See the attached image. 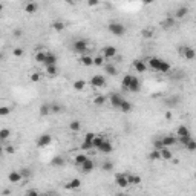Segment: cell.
<instances>
[{
	"instance_id": "c3c4849f",
	"label": "cell",
	"mask_w": 196,
	"mask_h": 196,
	"mask_svg": "<svg viewBox=\"0 0 196 196\" xmlns=\"http://www.w3.org/2000/svg\"><path fill=\"white\" fill-rule=\"evenodd\" d=\"M152 35H153V31H152V29H144V31H143V37L150 39Z\"/></svg>"
},
{
	"instance_id": "7dc6e473",
	"label": "cell",
	"mask_w": 196,
	"mask_h": 196,
	"mask_svg": "<svg viewBox=\"0 0 196 196\" xmlns=\"http://www.w3.org/2000/svg\"><path fill=\"white\" fill-rule=\"evenodd\" d=\"M173 25H175V20H173V19H167V20L162 22V26H164V28H170V26H173Z\"/></svg>"
},
{
	"instance_id": "ac0fdd59",
	"label": "cell",
	"mask_w": 196,
	"mask_h": 196,
	"mask_svg": "<svg viewBox=\"0 0 196 196\" xmlns=\"http://www.w3.org/2000/svg\"><path fill=\"white\" fill-rule=\"evenodd\" d=\"M80 61H81L83 66H92V65H94V58L89 57V55H83V57L80 58Z\"/></svg>"
},
{
	"instance_id": "d4e9b609",
	"label": "cell",
	"mask_w": 196,
	"mask_h": 196,
	"mask_svg": "<svg viewBox=\"0 0 196 196\" xmlns=\"http://www.w3.org/2000/svg\"><path fill=\"white\" fill-rule=\"evenodd\" d=\"M119 109L123 111V112H130L132 111V104L129 103V101H126V100H123V103H121V106H119Z\"/></svg>"
},
{
	"instance_id": "b9f144b4",
	"label": "cell",
	"mask_w": 196,
	"mask_h": 196,
	"mask_svg": "<svg viewBox=\"0 0 196 196\" xmlns=\"http://www.w3.org/2000/svg\"><path fill=\"white\" fill-rule=\"evenodd\" d=\"M103 63H104V57L98 55V57L94 58V65H95V66H103Z\"/></svg>"
},
{
	"instance_id": "484cf974",
	"label": "cell",
	"mask_w": 196,
	"mask_h": 196,
	"mask_svg": "<svg viewBox=\"0 0 196 196\" xmlns=\"http://www.w3.org/2000/svg\"><path fill=\"white\" fill-rule=\"evenodd\" d=\"M46 57H48V54H46V52H37V54H35V61H37V63H43V65H44Z\"/></svg>"
},
{
	"instance_id": "f546056e",
	"label": "cell",
	"mask_w": 196,
	"mask_h": 196,
	"mask_svg": "<svg viewBox=\"0 0 196 196\" xmlns=\"http://www.w3.org/2000/svg\"><path fill=\"white\" fill-rule=\"evenodd\" d=\"M130 81H132V75H124V78H123V81H121V86H123L124 89H127V90H129Z\"/></svg>"
},
{
	"instance_id": "8992f818",
	"label": "cell",
	"mask_w": 196,
	"mask_h": 196,
	"mask_svg": "<svg viewBox=\"0 0 196 196\" xmlns=\"http://www.w3.org/2000/svg\"><path fill=\"white\" fill-rule=\"evenodd\" d=\"M51 141H52V136L48 135V133H43V135H40L37 144H39V147H46V146L51 144Z\"/></svg>"
},
{
	"instance_id": "d6a6232c",
	"label": "cell",
	"mask_w": 196,
	"mask_h": 196,
	"mask_svg": "<svg viewBox=\"0 0 196 196\" xmlns=\"http://www.w3.org/2000/svg\"><path fill=\"white\" fill-rule=\"evenodd\" d=\"M149 158L152 159V161H158V159H162L161 158V150H153V152H150V155H149Z\"/></svg>"
},
{
	"instance_id": "4dcf8cb0",
	"label": "cell",
	"mask_w": 196,
	"mask_h": 196,
	"mask_svg": "<svg viewBox=\"0 0 196 196\" xmlns=\"http://www.w3.org/2000/svg\"><path fill=\"white\" fill-rule=\"evenodd\" d=\"M84 86H86V81H84V80H77V81H74V89H75V90H83Z\"/></svg>"
},
{
	"instance_id": "681fc988",
	"label": "cell",
	"mask_w": 196,
	"mask_h": 196,
	"mask_svg": "<svg viewBox=\"0 0 196 196\" xmlns=\"http://www.w3.org/2000/svg\"><path fill=\"white\" fill-rule=\"evenodd\" d=\"M12 54H14L15 57H22V55H23V49H22V48H15V49L12 51Z\"/></svg>"
},
{
	"instance_id": "f35d334b",
	"label": "cell",
	"mask_w": 196,
	"mask_h": 196,
	"mask_svg": "<svg viewBox=\"0 0 196 196\" xmlns=\"http://www.w3.org/2000/svg\"><path fill=\"white\" fill-rule=\"evenodd\" d=\"M106 72H107L109 75H117V68H115L114 65H107V66H106Z\"/></svg>"
},
{
	"instance_id": "44dd1931",
	"label": "cell",
	"mask_w": 196,
	"mask_h": 196,
	"mask_svg": "<svg viewBox=\"0 0 196 196\" xmlns=\"http://www.w3.org/2000/svg\"><path fill=\"white\" fill-rule=\"evenodd\" d=\"M161 158H162V159H165V161H169V159H172V158H173L172 152L169 150V147H164V149H161Z\"/></svg>"
},
{
	"instance_id": "6f0895ef",
	"label": "cell",
	"mask_w": 196,
	"mask_h": 196,
	"mask_svg": "<svg viewBox=\"0 0 196 196\" xmlns=\"http://www.w3.org/2000/svg\"><path fill=\"white\" fill-rule=\"evenodd\" d=\"M26 195H28V196H31V195H39V192H37V190H28V192H26Z\"/></svg>"
},
{
	"instance_id": "3957f363",
	"label": "cell",
	"mask_w": 196,
	"mask_h": 196,
	"mask_svg": "<svg viewBox=\"0 0 196 196\" xmlns=\"http://www.w3.org/2000/svg\"><path fill=\"white\" fill-rule=\"evenodd\" d=\"M115 184H117L118 187H123V189L127 187V186H130L126 173H117V175H115Z\"/></svg>"
},
{
	"instance_id": "ffe728a7",
	"label": "cell",
	"mask_w": 196,
	"mask_h": 196,
	"mask_svg": "<svg viewBox=\"0 0 196 196\" xmlns=\"http://www.w3.org/2000/svg\"><path fill=\"white\" fill-rule=\"evenodd\" d=\"M149 65H150V68H152V69H155V71H158V68H159V65H161V58H156V57H152V58L149 60Z\"/></svg>"
},
{
	"instance_id": "cb8c5ba5",
	"label": "cell",
	"mask_w": 196,
	"mask_h": 196,
	"mask_svg": "<svg viewBox=\"0 0 196 196\" xmlns=\"http://www.w3.org/2000/svg\"><path fill=\"white\" fill-rule=\"evenodd\" d=\"M106 103V97L104 95H97L95 98H94V104L95 106H103Z\"/></svg>"
},
{
	"instance_id": "7c38bea8",
	"label": "cell",
	"mask_w": 196,
	"mask_h": 196,
	"mask_svg": "<svg viewBox=\"0 0 196 196\" xmlns=\"http://www.w3.org/2000/svg\"><path fill=\"white\" fill-rule=\"evenodd\" d=\"M176 135H178L179 138H186V136H190V130H189V127H186V126H179L178 130H176Z\"/></svg>"
},
{
	"instance_id": "ba28073f",
	"label": "cell",
	"mask_w": 196,
	"mask_h": 196,
	"mask_svg": "<svg viewBox=\"0 0 196 196\" xmlns=\"http://www.w3.org/2000/svg\"><path fill=\"white\" fill-rule=\"evenodd\" d=\"M141 89V83L136 77H132V81H130V86H129V90L130 92H140Z\"/></svg>"
},
{
	"instance_id": "4fadbf2b",
	"label": "cell",
	"mask_w": 196,
	"mask_h": 196,
	"mask_svg": "<svg viewBox=\"0 0 196 196\" xmlns=\"http://www.w3.org/2000/svg\"><path fill=\"white\" fill-rule=\"evenodd\" d=\"M133 68H135V71H136V72H144V71L147 69L146 63H144V61H141V60H135V61H133Z\"/></svg>"
},
{
	"instance_id": "6da1fadb",
	"label": "cell",
	"mask_w": 196,
	"mask_h": 196,
	"mask_svg": "<svg viewBox=\"0 0 196 196\" xmlns=\"http://www.w3.org/2000/svg\"><path fill=\"white\" fill-rule=\"evenodd\" d=\"M86 49H87V41H86V40H77V41H74V44H72V51H74V52L84 54Z\"/></svg>"
},
{
	"instance_id": "816d5d0a",
	"label": "cell",
	"mask_w": 196,
	"mask_h": 196,
	"mask_svg": "<svg viewBox=\"0 0 196 196\" xmlns=\"http://www.w3.org/2000/svg\"><path fill=\"white\" fill-rule=\"evenodd\" d=\"M20 173L23 175V178H28V176L31 175V170H29V169H22V170H20Z\"/></svg>"
},
{
	"instance_id": "74e56055",
	"label": "cell",
	"mask_w": 196,
	"mask_h": 196,
	"mask_svg": "<svg viewBox=\"0 0 196 196\" xmlns=\"http://www.w3.org/2000/svg\"><path fill=\"white\" fill-rule=\"evenodd\" d=\"M101 167H103V170H104V172H111V170H114V164H112L111 161H104Z\"/></svg>"
},
{
	"instance_id": "ab89813d",
	"label": "cell",
	"mask_w": 196,
	"mask_h": 196,
	"mask_svg": "<svg viewBox=\"0 0 196 196\" xmlns=\"http://www.w3.org/2000/svg\"><path fill=\"white\" fill-rule=\"evenodd\" d=\"M65 164V159L61 156H55L52 159V165H63Z\"/></svg>"
},
{
	"instance_id": "11a10c76",
	"label": "cell",
	"mask_w": 196,
	"mask_h": 196,
	"mask_svg": "<svg viewBox=\"0 0 196 196\" xmlns=\"http://www.w3.org/2000/svg\"><path fill=\"white\" fill-rule=\"evenodd\" d=\"M5 150H6V153H14V152H15V149H14L12 146H6Z\"/></svg>"
},
{
	"instance_id": "9f6ffc18",
	"label": "cell",
	"mask_w": 196,
	"mask_h": 196,
	"mask_svg": "<svg viewBox=\"0 0 196 196\" xmlns=\"http://www.w3.org/2000/svg\"><path fill=\"white\" fill-rule=\"evenodd\" d=\"M20 35H22V29H15V31H14V37H17V39H19Z\"/></svg>"
},
{
	"instance_id": "db71d44e",
	"label": "cell",
	"mask_w": 196,
	"mask_h": 196,
	"mask_svg": "<svg viewBox=\"0 0 196 196\" xmlns=\"http://www.w3.org/2000/svg\"><path fill=\"white\" fill-rule=\"evenodd\" d=\"M100 3V0H87V5L89 6H97Z\"/></svg>"
},
{
	"instance_id": "f6af8a7d",
	"label": "cell",
	"mask_w": 196,
	"mask_h": 196,
	"mask_svg": "<svg viewBox=\"0 0 196 196\" xmlns=\"http://www.w3.org/2000/svg\"><path fill=\"white\" fill-rule=\"evenodd\" d=\"M9 112H11V109H9L8 106H2V107H0V117H6Z\"/></svg>"
},
{
	"instance_id": "94428289",
	"label": "cell",
	"mask_w": 196,
	"mask_h": 196,
	"mask_svg": "<svg viewBox=\"0 0 196 196\" xmlns=\"http://www.w3.org/2000/svg\"><path fill=\"white\" fill-rule=\"evenodd\" d=\"M195 179H196V172H195Z\"/></svg>"
},
{
	"instance_id": "8fae6325",
	"label": "cell",
	"mask_w": 196,
	"mask_h": 196,
	"mask_svg": "<svg viewBox=\"0 0 196 196\" xmlns=\"http://www.w3.org/2000/svg\"><path fill=\"white\" fill-rule=\"evenodd\" d=\"M103 51H104V57L106 58H112V57L117 55V48L115 46H106Z\"/></svg>"
},
{
	"instance_id": "60d3db41",
	"label": "cell",
	"mask_w": 196,
	"mask_h": 196,
	"mask_svg": "<svg viewBox=\"0 0 196 196\" xmlns=\"http://www.w3.org/2000/svg\"><path fill=\"white\" fill-rule=\"evenodd\" d=\"M86 159H87V156H86V155H83V153H81V155H77V156H75V164L81 165Z\"/></svg>"
},
{
	"instance_id": "5b68a950",
	"label": "cell",
	"mask_w": 196,
	"mask_h": 196,
	"mask_svg": "<svg viewBox=\"0 0 196 196\" xmlns=\"http://www.w3.org/2000/svg\"><path fill=\"white\" fill-rule=\"evenodd\" d=\"M90 84H92L94 87H103V86L106 84V78H104L103 75H94V77L90 78Z\"/></svg>"
},
{
	"instance_id": "d6986e66",
	"label": "cell",
	"mask_w": 196,
	"mask_h": 196,
	"mask_svg": "<svg viewBox=\"0 0 196 196\" xmlns=\"http://www.w3.org/2000/svg\"><path fill=\"white\" fill-rule=\"evenodd\" d=\"M103 143H104V138H103L101 135H97V136L94 138V141H92V144H94V149H100Z\"/></svg>"
},
{
	"instance_id": "7402d4cb",
	"label": "cell",
	"mask_w": 196,
	"mask_h": 196,
	"mask_svg": "<svg viewBox=\"0 0 196 196\" xmlns=\"http://www.w3.org/2000/svg\"><path fill=\"white\" fill-rule=\"evenodd\" d=\"M51 114V104H41V107H40V115L41 117H46V115H49Z\"/></svg>"
},
{
	"instance_id": "ee69618b",
	"label": "cell",
	"mask_w": 196,
	"mask_h": 196,
	"mask_svg": "<svg viewBox=\"0 0 196 196\" xmlns=\"http://www.w3.org/2000/svg\"><path fill=\"white\" fill-rule=\"evenodd\" d=\"M51 112L52 114H60L61 112V106L60 104H51Z\"/></svg>"
},
{
	"instance_id": "83f0119b",
	"label": "cell",
	"mask_w": 196,
	"mask_h": 196,
	"mask_svg": "<svg viewBox=\"0 0 196 196\" xmlns=\"http://www.w3.org/2000/svg\"><path fill=\"white\" fill-rule=\"evenodd\" d=\"M127 179H129V184H141V178L136 175H127Z\"/></svg>"
},
{
	"instance_id": "8d00e7d4",
	"label": "cell",
	"mask_w": 196,
	"mask_h": 196,
	"mask_svg": "<svg viewBox=\"0 0 196 196\" xmlns=\"http://www.w3.org/2000/svg\"><path fill=\"white\" fill-rule=\"evenodd\" d=\"M81 149L83 150H90V149H94V144H92V141H83L81 143Z\"/></svg>"
},
{
	"instance_id": "91938a15",
	"label": "cell",
	"mask_w": 196,
	"mask_h": 196,
	"mask_svg": "<svg viewBox=\"0 0 196 196\" xmlns=\"http://www.w3.org/2000/svg\"><path fill=\"white\" fill-rule=\"evenodd\" d=\"M143 2H144V3H152L153 0H143Z\"/></svg>"
},
{
	"instance_id": "e0dca14e",
	"label": "cell",
	"mask_w": 196,
	"mask_h": 196,
	"mask_svg": "<svg viewBox=\"0 0 196 196\" xmlns=\"http://www.w3.org/2000/svg\"><path fill=\"white\" fill-rule=\"evenodd\" d=\"M169 71H170V65H169L167 61L161 60V65H159V68H158V72H161V74H167Z\"/></svg>"
},
{
	"instance_id": "2e32d148",
	"label": "cell",
	"mask_w": 196,
	"mask_h": 196,
	"mask_svg": "<svg viewBox=\"0 0 196 196\" xmlns=\"http://www.w3.org/2000/svg\"><path fill=\"white\" fill-rule=\"evenodd\" d=\"M98 150H100V152H103V153H111V152L114 150V147H112V144H111L109 141H104Z\"/></svg>"
},
{
	"instance_id": "f1b7e54d",
	"label": "cell",
	"mask_w": 196,
	"mask_h": 196,
	"mask_svg": "<svg viewBox=\"0 0 196 196\" xmlns=\"http://www.w3.org/2000/svg\"><path fill=\"white\" fill-rule=\"evenodd\" d=\"M80 186H81V181H80L78 178H75V179H72V181L66 186V189H78Z\"/></svg>"
},
{
	"instance_id": "680465c9",
	"label": "cell",
	"mask_w": 196,
	"mask_h": 196,
	"mask_svg": "<svg viewBox=\"0 0 196 196\" xmlns=\"http://www.w3.org/2000/svg\"><path fill=\"white\" fill-rule=\"evenodd\" d=\"M165 118H167V119H172V112H170V111L165 114Z\"/></svg>"
},
{
	"instance_id": "1f68e13d",
	"label": "cell",
	"mask_w": 196,
	"mask_h": 196,
	"mask_svg": "<svg viewBox=\"0 0 196 196\" xmlns=\"http://www.w3.org/2000/svg\"><path fill=\"white\" fill-rule=\"evenodd\" d=\"M46 72H48V75L55 77V75H57V68H55V65H49V66H46Z\"/></svg>"
},
{
	"instance_id": "836d02e7",
	"label": "cell",
	"mask_w": 196,
	"mask_h": 196,
	"mask_svg": "<svg viewBox=\"0 0 196 196\" xmlns=\"http://www.w3.org/2000/svg\"><path fill=\"white\" fill-rule=\"evenodd\" d=\"M52 28H54L57 32H61V31L65 29V23H63V22H54V23H52Z\"/></svg>"
},
{
	"instance_id": "52a82bcc",
	"label": "cell",
	"mask_w": 196,
	"mask_h": 196,
	"mask_svg": "<svg viewBox=\"0 0 196 196\" xmlns=\"http://www.w3.org/2000/svg\"><path fill=\"white\" fill-rule=\"evenodd\" d=\"M94 167H95V164H94V161H92L90 158H87V159L81 164V170H83V173H90V172L94 170Z\"/></svg>"
},
{
	"instance_id": "f5cc1de1",
	"label": "cell",
	"mask_w": 196,
	"mask_h": 196,
	"mask_svg": "<svg viewBox=\"0 0 196 196\" xmlns=\"http://www.w3.org/2000/svg\"><path fill=\"white\" fill-rule=\"evenodd\" d=\"M31 81H34V83H39V81H40V74L34 72V74L31 75Z\"/></svg>"
},
{
	"instance_id": "7a4b0ae2",
	"label": "cell",
	"mask_w": 196,
	"mask_h": 196,
	"mask_svg": "<svg viewBox=\"0 0 196 196\" xmlns=\"http://www.w3.org/2000/svg\"><path fill=\"white\" fill-rule=\"evenodd\" d=\"M109 31H111L114 35H123V34L126 32V28H124L121 23L114 22V23H111V25H109Z\"/></svg>"
},
{
	"instance_id": "603a6c76",
	"label": "cell",
	"mask_w": 196,
	"mask_h": 196,
	"mask_svg": "<svg viewBox=\"0 0 196 196\" xmlns=\"http://www.w3.org/2000/svg\"><path fill=\"white\" fill-rule=\"evenodd\" d=\"M55 63H57V57H55L54 54L48 52V57H46V61H44V65H46V66H49V65H55Z\"/></svg>"
},
{
	"instance_id": "5bb4252c",
	"label": "cell",
	"mask_w": 196,
	"mask_h": 196,
	"mask_svg": "<svg viewBox=\"0 0 196 196\" xmlns=\"http://www.w3.org/2000/svg\"><path fill=\"white\" fill-rule=\"evenodd\" d=\"M162 143H164L165 147H172V146L176 143V138H175L173 135H165V136L162 138Z\"/></svg>"
},
{
	"instance_id": "d590c367",
	"label": "cell",
	"mask_w": 196,
	"mask_h": 196,
	"mask_svg": "<svg viewBox=\"0 0 196 196\" xmlns=\"http://www.w3.org/2000/svg\"><path fill=\"white\" fill-rule=\"evenodd\" d=\"M184 147H186V149H187L189 152H195V150H196V141L190 140V141H189V143H187V144H186Z\"/></svg>"
},
{
	"instance_id": "bcb514c9",
	"label": "cell",
	"mask_w": 196,
	"mask_h": 196,
	"mask_svg": "<svg viewBox=\"0 0 196 196\" xmlns=\"http://www.w3.org/2000/svg\"><path fill=\"white\" fill-rule=\"evenodd\" d=\"M165 146H164V143H162V140H159V141H155L153 143V149H156V150H161V149H164Z\"/></svg>"
},
{
	"instance_id": "4316f807",
	"label": "cell",
	"mask_w": 196,
	"mask_h": 196,
	"mask_svg": "<svg viewBox=\"0 0 196 196\" xmlns=\"http://www.w3.org/2000/svg\"><path fill=\"white\" fill-rule=\"evenodd\" d=\"M187 12H189V9H187L186 6H181V8H178V11H176V17H178V19H182V17L187 15Z\"/></svg>"
},
{
	"instance_id": "277c9868",
	"label": "cell",
	"mask_w": 196,
	"mask_h": 196,
	"mask_svg": "<svg viewBox=\"0 0 196 196\" xmlns=\"http://www.w3.org/2000/svg\"><path fill=\"white\" fill-rule=\"evenodd\" d=\"M181 54H182L184 58H187V60H193V58L196 57V49L186 46V48H181Z\"/></svg>"
},
{
	"instance_id": "f907efd6",
	"label": "cell",
	"mask_w": 196,
	"mask_h": 196,
	"mask_svg": "<svg viewBox=\"0 0 196 196\" xmlns=\"http://www.w3.org/2000/svg\"><path fill=\"white\" fill-rule=\"evenodd\" d=\"M95 136H97L95 133L89 132V133H86V138H84V140H86V141H94V138H95Z\"/></svg>"
},
{
	"instance_id": "30bf717a",
	"label": "cell",
	"mask_w": 196,
	"mask_h": 196,
	"mask_svg": "<svg viewBox=\"0 0 196 196\" xmlns=\"http://www.w3.org/2000/svg\"><path fill=\"white\" fill-rule=\"evenodd\" d=\"M22 178H23V175H22L20 172H11V173H9V176H8V179H9L12 184L20 182V181H22Z\"/></svg>"
},
{
	"instance_id": "e575fe53",
	"label": "cell",
	"mask_w": 196,
	"mask_h": 196,
	"mask_svg": "<svg viewBox=\"0 0 196 196\" xmlns=\"http://www.w3.org/2000/svg\"><path fill=\"white\" fill-rule=\"evenodd\" d=\"M80 127H81V124H80V121H77V119H74V121L69 124V129H71L72 132H78Z\"/></svg>"
},
{
	"instance_id": "7bdbcfd3",
	"label": "cell",
	"mask_w": 196,
	"mask_h": 196,
	"mask_svg": "<svg viewBox=\"0 0 196 196\" xmlns=\"http://www.w3.org/2000/svg\"><path fill=\"white\" fill-rule=\"evenodd\" d=\"M9 135H11L9 129H2V130H0V138H2V140H6V138H9Z\"/></svg>"
},
{
	"instance_id": "9c48e42d",
	"label": "cell",
	"mask_w": 196,
	"mask_h": 196,
	"mask_svg": "<svg viewBox=\"0 0 196 196\" xmlns=\"http://www.w3.org/2000/svg\"><path fill=\"white\" fill-rule=\"evenodd\" d=\"M123 97L119 95V94H112L111 95V104L114 106V107H119L121 106V103H123Z\"/></svg>"
},
{
	"instance_id": "9a60e30c",
	"label": "cell",
	"mask_w": 196,
	"mask_h": 196,
	"mask_svg": "<svg viewBox=\"0 0 196 196\" xmlns=\"http://www.w3.org/2000/svg\"><path fill=\"white\" fill-rule=\"evenodd\" d=\"M37 9H39V6H37V3H34V2H29V3L25 6V12H28V14H34V12H37Z\"/></svg>"
}]
</instances>
